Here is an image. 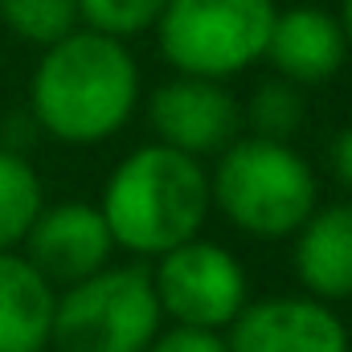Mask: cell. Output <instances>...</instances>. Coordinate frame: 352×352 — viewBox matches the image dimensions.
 Wrapping results in <instances>:
<instances>
[{"label": "cell", "instance_id": "13", "mask_svg": "<svg viewBox=\"0 0 352 352\" xmlns=\"http://www.w3.org/2000/svg\"><path fill=\"white\" fill-rule=\"evenodd\" d=\"M45 209V180L33 160L16 148L0 144V254L21 250L29 226Z\"/></svg>", "mask_w": 352, "mask_h": 352}, {"label": "cell", "instance_id": "6", "mask_svg": "<svg viewBox=\"0 0 352 352\" xmlns=\"http://www.w3.org/2000/svg\"><path fill=\"white\" fill-rule=\"evenodd\" d=\"M152 263L156 266L148 274H152L164 324L226 332L238 320V311L250 303V274L242 258L205 234L180 242Z\"/></svg>", "mask_w": 352, "mask_h": 352}, {"label": "cell", "instance_id": "10", "mask_svg": "<svg viewBox=\"0 0 352 352\" xmlns=\"http://www.w3.org/2000/svg\"><path fill=\"white\" fill-rule=\"evenodd\" d=\"M349 54V33L336 12H328L320 4H291V8L274 12L263 62L270 66V74L311 90L336 78L344 70Z\"/></svg>", "mask_w": 352, "mask_h": 352}, {"label": "cell", "instance_id": "17", "mask_svg": "<svg viewBox=\"0 0 352 352\" xmlns=\"http://www.w3.org/2000/svg\"><path fill=\"white\" fill-rule=\"evenodd\" d=\"M144 352H230L221 332H201V328H160V336Z\"/></svg>", "mask_w": 352, "mask_h": 352}, {"label": "cell", "instance_id": "4", "mask_svg": "<svg viewBox=\"0 0 352 352\" xmlns=\"http://www.w3.org/2000/svg\"><path fill=\"white\" fill-rule=\"evenodd\" d=\"M164 328L152 274L135 263H107L87 278L58 287L54 352H144Z\"/></svg>", "mask_w": 352, "mask_h": 352}, {"label": "cell", "instance_id": "2", "mask_svg": "<svg viewBox=\"0 0 352 352\" xmlns=\"http://www.w3.org/2000/svg\"><path fill=\"white\" fill-rule=\"evenodd\" d=\"M94 205L115 238V250L160 258L209 226V164L160 140L140 144L111 168Z\"/></svg>", "mask_w": 352, "mask_h": 352}, {"label": "cell", "instance_id": "3", "mask_svg": "<svg viewBox=\"0 0 352 352\" xmlns=\"http://www.w3.org/2000/svg\"><path fill=\"white\" fill-rule=\"evenodd\" d=\"M213 213L258 242H287L320 205V180L307 156L287 140L242 131L209 168Z\"/></svg>", "mask_w": 352, "mask_h": 352}, {"label": "cell", "instance_id": "16", "mask_svg": "<svg viewBox=\"0 0 352 352\" xmlns=\"http://www.w3.org/2000/svg\"><path fill=\"white\" fill-rule=\"evenodd\" d=\"M168 0H78V25L94 33L131 41L140 33H152Z\"/></svg>", "mask_w": 352, "mask_h": 352}, {"label": "cell", "instance_id": "9", "mask_svg": "<svg viewBox=\"0 0 352 352\" xmlns=\"http://www.w3.org/2000/svg\"><path fill=\"white\" fill-rule=\"evenodd\" d=\"M21 254L37 266L54 287H70L107 263H115V238L90 201H58L37 213Z\"/></svg>", "mask_w": 352, "mask_h": 352}, {"label": "cell", "instance_id": "5", "mask_svg": "<svg viewBox=\"0 0 352 352\" xmlns=\"http://www.w3.org/2000/svg\"><path fill=\"white\" fill-rule=\"evenodd\" d=\"M274 12V0H168L152 33L173 74L230 82L263 62Z\"/></svg>", "mask_w": 352, "mask_h": 352}, {"label": "cell", "instance_id": "12", "mask_svg": "<svg viewBox=\"0 0 352 352\" xmlns=\"http://www.w3.org/2000/svg\"><path fill=\"white\" fill-rule=\"evenodd\" d=\"M58 287L21 250L0 254V352H45Z\"/></svg>", "mask_w": 352, "mask_h": 352}, {"label": "cell", "instance_id": "1", "mask_svg": "<svg viewBox=\"0 0 352 352\" xmlns=\"http://www.w3.org/2000/svg\"><path fill=\"white\" fill-rule=\"evenodd\" d=\"M140 94L144 82L131 45L78 25L41 50L29 74V119L66 148H94L131 123Z\"/></svg>", "mask_w": 352, "mask_h": 352}, {"label": "cell", "instance_id": "15", "mask_svg": "<svg viewBox=\"0 0 352 352\" xmlns=\"http://www.w3.org/2000/svg\"><path fill=\"white\" fill-rule=\"evenodd\" d=\"M0 25L25 45H54L78 29V0H0Z\"/></svg>", "mask_w": 352, "mask_h": 352}, {"label": "cell", "instance_id": "19", "mask_svg": "<svg viewBox=\"0 0 352 352\" xmlns=\"http://www.w3.org/2000/svg\"><path fill=\"white\" fill-rule=\"evenodd\" d=\"M336 16H340V25H344V33H349V45H352V0L340 4V12H336Z\"/></svg>", "mask_w": 352, "mask_h": 352}, {"label": "cell", "instance_id": "8", "mask_svg": "<svg viewBox=\"0 0 352 352\" xmlns=\"http://www.w3.org/2000/svg\"><path fill=\"white\" fill-rule=\"evenodd\" d=\"M221 336L230 352H352V332L340 311L303 291L266 299L250 295Z\"/></svg>", "mask_w": 352, "mask_h": 352}, {"label": "cell", "instance_id": "7", "mask_svg": "<svg viewBox=\"0 0 352 352\" xmlns=\"http://www.w3.org/2000/svg\"><path fill=\"white\" fill-rule=\"evenodd\" d=\"M148 123L160 144L209 164L242 135V102L226 82L173 74L148 94Z\"/></svg>", "mask_w": 352, "mask_h": 352}, {"label": "cell", "instance_id": "18", "mask_svg": "<svg viewBox=\"0 0 352 352\" xmlns=\"http://www.w3.org/2000/svg\"><path fill=\"white\" fill-rule=\"evenodd\" d=\"M328 173H332V180L352 197V123H344V127L328 140Z\"/></svg>", "mask_w": 352, "mask_h": 352}, {"label": "cell", "instance_id": "11", "mask_svg": "<svg viewBox=\"0 0 352 352\" xmlns=\"http://www.w3.org/2000/svg\"><path fill=\"white\" fill-rule=\"evenodd\" d=\"M291 270L303 295L324 303L352 299V197L316 205L291 234Z\"/></svg>", "mask_w": 352, "mask_h": 352}, {"label": "cell", "instance_id": "14", "mask_svg": "<svg viewBox=\"0 0 352 352\" xmlns=\"http://www.w3.org/2000/svg\"><path fill=\"white\" fill-rule=\"evenodd\" d=\"M307 119V90L270 74L258 87L250 90L246 107H242V123L250 127V135H263V140H295L299 127Z\"/></svg>", "mask_w": 352, "mask_h": 352}]
</instances>
